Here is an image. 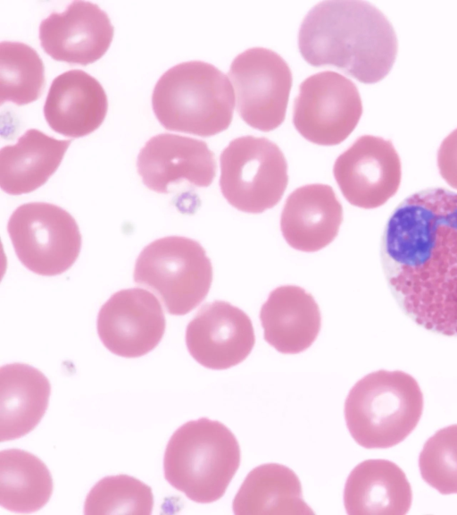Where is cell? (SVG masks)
<instances>
[{"label": "cell", "mask_w": 457, "mask_h": 515, "mask_svg": "<svg viewBox=\"0 0 457 515\" xmlns=\"http://www.w3.org/2000/svg\"><path fill=\"white\" fill-rule=\"evenodd\" d=\"M411 485L395 463L367 460L349 474L344 504L349 515H404L411 505Z\"/></svg>", "instance_id": "obj_19"}, {"label": "cell", "mask_w": 457, "mask_h": 515, "mask_svg": "<svg viewBox=\"0 0 457 515\" xmlns=\"http://www.w3.org/2000/svg\"><path fill=\"white\" fill-rule=\"evenodd\" d=\"M437 166L445 182L457 190V129L441 143L437 152Z\"/></svg>", "instance_id": "obj_27"}, {"label": "cell", "mask_w": 457, "mask_h": 515, "mask_svg": "<svg viewBox=\"0 0 457 515\" xmlns=\"http://www.w3.org/2000/svg\"><path fill=\"white\" fill-rule=\"evenodd\" d=\"M423 405V393L413 376L382 369L353 386L345 402V418L359 445L386 449L400 443L414 430Z\"/></svg>", "instance_id": "obj_5"}, {"label": "cell", "mask_w": 457, "mask_h": 515, "mask_svg": "<svg viewBox=\"0 0 457 515\" xmlns=\"http://www.w3.org/2000/svg\"><path fill=\"white\" fill-rule=\"evenodd\" d=\"M44 86V63L36 50L21 42H1L0 104H29L41 96Z\"/></svg>", "instance_id": "obj_24"}, {"label": "cell", "mask_w": 457, "mask_h": 515, "mask_svg": "<svg viewBox=\"0 0 457 515\" xmlns=\"http://www.w3.org/2000/svg\"><path fill=\"white\" fill-rule=\"evenodd\" d=\"M7 232L19 260L37 274H62L80 252L81 235L75 219L54 204L18 207L9 218Z\"/></svg>", "instance_id": "obj_8"}, {"label": "cell", "mask_w": 457, "mask_h": 515, "mask_svg": "<svg viewBox=\"0 0 457 515\" xmlns=\"http://www.w3.org/2000/svg\"><path fill=\"white\" fill-rule=\"evenodd\" d=\"M380 258L401 310L428 331L457 337V192L407 197L387 220Z\"/></svg>", "instance_id": "obj_1"}, {"label": "cell", "mask_w": 457, "mask_h": 515, "mask_svg": "<svg viewBox=\"0 0 457 515\" xmlns=\"http://www.w3.org/2000/svg\"><path fill=\"white\" fill-rule=\"evenodd\" d=\"M236 515H311L304 502L298 477L289 468L277 463L252 469L232 503Z\"/></svg>", "instance_id": "obj_22"}, {"label": "cell", "mask_w": 457, "mask_h": 515, "mask_svg": "<svg viewBox=\"0 0 457 515\" xmlns=\"http://www.w3.org/2000/svg\"><path fill=\"white\" fill-rule=\"evenodd\" d=\"M220 187L237 209L260 214L275 207L288 182L284 154L271 140L254 136L236 138L220 156Z\"/></svg>", "instance_id": "obj_7"}, {"label": "cell", "mask_w": 457, "mask_h": 515, "mask_svg": "<svg viewBox=\"0 0 457 515\" xmlns=\"http://www.w3.org/2000/svg\"><path fill=\"white\" fill-rule=\"evenodd\" d=\"M234 106L228 77L203 61L184 62L169 69L152 96L154 113L166 130L201 137L228 129Z\"/></svg>", "instance_id": "obj_3"}, {"label": "cell", "mask_w": 457, "mask_h": 515, "mask_svg": "<svg viewBox=\"0 0 457 515\" xmlns=\"http://www.w3.org/2000/svg\"><path fill=\"white\" fill-rule=\"evenodd\" d=\"M107 107V97L99 81L82 70H71L53 80L44 115L55 132L80 138L102 124Z\"/></svg>", "instance_id": "obj_17"}, {"label": "cell", "mask_w": 457, "mask_h": 515, "mask_svg": "<svg viewBox=\"0 0 457 515\" xmlns=\"http://www.w3.org/2000/svg\"><path fill=\"white\" fill-rule=\"evenodd\" d=\"M137 168L148 189L167 193L170 183L182 180L197 187L210 186L216 174V161L204 141L161 133L141 148Z\"/></svg>", "instance_id": "obj_15"}, {"label": "cell", "mask_w": 457, "mask_h": 515, "mask_svg": "<svg viewBox=\"0 0 457 515\" xmlns=\"http://www.w3.org/2000/svg\"><path fill=\"white\" fill-rule=\"evenodd\" d=\"M255 342L250 317L227 301L215 300L201 307L186 329L190 355L200 365L216 370L244 361Z\"/></svg>", "instance_id": "obj_13"}, {"label": "cell", "mask_w": 457, "mask_h": 515, "mask_svg": "<svg viewBox=\"0 0 457 515\" xmlns=\"http://www.w3.org/2000/svg\"><path fill=\"white\" fill-rule=\"evenodd\" d=\"M154 495L150 486L128 475L109 476L99 480L89 491L84 514L150 515Z\"/></svg>", "instance_id": "obj_25"}, {"label": "cell", "mask_w": 457, "mask_h": 515, "mask_svg": "<svg viewBox=\"0 0 457 515\" xmlns=\"http://www.w3.org/2000/svg\"><path fill=\"white\" fill-rule=\"evenodd\" d=\"M264 340L278 352L296 354L316 340L321 316L312 294L295 285L274 289L262 306Z\"/></svg>", "instance_id": "obj_18"}, {"label": "cell", "mask_w": 457, "mask_h": 515, "mask_svg": "<svg viewBox=\"0 0 457 515\" xmlns=\"http://www.w3.org/2000/svg\"><path fill=\"white\" fill-rule=\"evenodd\" d=\"M228 77L237 96V111L249 126L262 131L278 128L285 120L292 73L276 52L252 47L231 63Z\"/></svg>", "instance_id": "obj_10"}, {"label": "cell", "mask_w": 457, "mask_h": 515, "mask_svg": "<svg viewBox=\"0 0 457 515\" xmlns=\"http://www.w3.org/2000/svg\"><path fill=\"white\" fill-rule=\"evenodd\" d=\"M53 493V479L46 464L19 449L0 452V504L7 511L30 513L43 508Z\"/></svg>", "instance_id": "obj_23"}, {"label": "cell", "mask_w": 457, "mask_h": 515, "mask_svg": "<svg viewBox=\"0 0 457 515\" xmlns=\"http://www.w3.org/2000/svg\"><path fill=\"white\" fill-rule=\"evenodd\" d=\"M362 114L356 85L336 72L326 71L305 79L293 108V123L307 140L322 146L344 141Z\"/></svg>", "instance_id": "obj_9"}, {"label": "cell", "mask_w": 457, "mask_h": 515, "mask_svg": "<svg viewBox=\"0 0 457 515\" xmlns=\"http://www.w3.org/2000/svg\"><path fill=\"white\" fill-rule=\"evenodd\" d=\"M97 333L113 354L137 358L154 350L165 332V316L158 299L142 288L112 294L97 316Z\"/></svg>", "instance_id": "obj_12"}, {"label": "cell", "mask_w": 457, "mask_h": 515, "mask_svg": "<svg viewBox=\"0 0 457 515\" xmlns=\"http://www.w3.org/2000/svg\"><path fill=\"white\" fill-rule=\"evenodd\" d=\"M342 221L343 207L334 190L327 184L313 183L295 190L287 197L280 229L290 247L315 252L334 241Z\"/></svg>", "instance_id": "obj_16"}, {"label": "cell", "mask_w": 457, "mask_h": 515, "mask_svg": "<svg viewBox=\"0 0 457 515\" xmlns=\"http://www.w3.org/2000/svg\"><path fill=\"white\" fill-rule=\"evenodd\" d=\"M333 173L345 198L353 206L372 209L398 190L402 166L392 142L380 137H359L337 158Z\"/></svg>", "instance_id": "obj_11"}, {"label": "cell", "mask_w": 457, "mask_h": 515, "mask_svg": "<svg viewBox=\"0 0 457 515\" xmlns=\"http://www.w3.org/2000/svg\"><path fill=\"white\" fill-rule=\"evenodd\" d=\"M51 385L38 369L22 363L0 368V441L32 431L48 405Z\"/></svg>", "instance_id": "obj_20"}, {"label": "cell", "mask_w": 457, "mask_h": 515, "mask_svg": "<svg viewBox=\"0 0 457 515\" xmlns=\"http://www.w3.org/2000/svg\"><path fill=\"white\" fill-rule=\"evenodd\" d=\"M298 47L312 66H335L362 83L385 78L398 44L393 26L365 1H323L301 23Z\"/></svg>", "instance_id": "obj_2"}, {"label": "cell", "mask_w": 457, "mask_h": 515, "mask_svg": "<svg viewBox=\"0 0 457 515\" xmlns=\"http://www.w3.org/2000/svg\"><path fill=\"white\" fill-rule=\"evenodd\" d=\"M71 144L37 129L28 130L15 145L0 151V186L10 195L29 193L43 184L59 167Z\"/></svg>", "instance_id": "obj_21"}, {"label": "cell", "mask_w": 457, "mask_h": 515, "mask_svg": "<svg viewBox=\"0 0 457 515\" xmlns=\"http://www.w3.org/2000/svg\"><path fill=\"white\" fill-rule=\"evenodd\" d=\"M419 468L423 480L440 494H457V424L441 428L427 440Z\"/></svg>", "instance_id": "obj_26"}, {"label": "cell", "mask_w": 457, "mask_h": 515, "mask_svg": "<svg viewBox=\"0 0 457 515\" xmlns=\"http://www.w3.org/2000/svg\"><path fill=\"white\" fill-rule=\"evenodd\" d=\"M240 447L222 423L201 418L179 426L166 446L163 469L169 484L190 500L220 499L240 465Z\"/></svg>", "instance_id": "obj_4"}, {"label": "cell", "mask_w": 457, "mask_h": 515, "mask_svg": "<svg viewBox=\"0 0 457 515\" xmlns=\"http://www.w3.org/2000/svg\"><path fill=\"white\" fill-rule=\"evenodd\" d=\"M134 282L152 290L168 313L183 316L207 296L212 282V266L201 244L182 236L154 241L139 254Z\"/></svg>", "instance_id": "obj_6"}, {"label": "cell", "mask_w": 457, "mask_h": 515, "mask_svg": "<svg viewBox=\"0 0 457 515\" xmlns=\"http://www.w3.org/2000/svg\"><path fill=\"white\" fill-rule=\"evenodd\" d=\"M113 26L98 5L74 1L62 13H52L39 26L45 52L56 61L87 65L108 50Z\"/></svg>", "instance_id": "obj_14"}]
</instances>
